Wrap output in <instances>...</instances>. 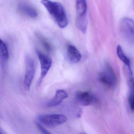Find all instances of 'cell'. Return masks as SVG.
<instances>
[{
    "label": "cell",
    "instance_id": "cell-1",
    "mask_svg": "<svg viewBox=\"0 0 134 134\" xmlns=\"http://www.w3.org/2000/svg\"><path fill=\"white\" fill-rule=\"evenodd\" d=\"M41 3L60 28L64 29L67 26L68 23L67 16L61 3L51 0H41Z\"/></svg>",
    "mask_w": 134,
    "mask_h": 134
},
{
    "label": "cell",
    "instance_id": "cell-2",
    "mask_svg": "<svg viewBox=\"0 0 134 134\" xmlns=\"http://www.w3.org/2000/svg\"><path fill=\"white\" fill-rule=\"evenodd\" d=\"M38 120L42 124L48 127H54L66 122L67 118L62 114H44L40 115Z\"/></svg>",
    "mask_w": 134,
    "mask_h": 134
},
{
    "label": "cell",
    "instance_id": "cell-3",
    "mask_svg": "<svg viewBox=\"0 0 134 134\" xmlns=\"http://www.w3.org/2000/svg\"><path fill=\"white\" fill-rule=\"evenodd\" d=\"M25 73L23 81V87L25 91L30 89L35 75V63L33 59L30 55L25 57Z\"/></svg>",
    "mask_w": 134,
    "mask_h": 134
},
{
    "label": "cell",
    "instance_id": "cell-4",
    "mask_svg": "<svg viewBox=\"0 0 134 134\" xmlns=\"http://www.w3.org/2000/svg\"><path fill=\"white\" fill-rule=\"evenodd\" d=\"M98 79L99 82L108 87H114L116 84V74L109 63L106 64L103 72L98 74Z\"/></svg>",
    "mask_w": 134,
    "mask_h": 134
},
{
    "label": "cell",
    "instance_id": "cell-5",
    "mask_svg": "<svg viewBox=\"0 0 134 134\" xmlns=\"http://www.w3.org/2000/svg\"><path fill=\"white\" fill-rule=\"evenodd\" d=\"M120 29L121 34L129 41H134V22L131 19L124 18L120 22Z\"/></svg>",
    "mask_w": 134,
    "mask_h": 134
},
{
    "label": "cell",
    "instance_id": "cell-6",
    "mask_svg": "<svg viewBox=\"0 0 134 134\" xmlns=\"http://www.w3.org/2000/svg\"><path fill=\"white\" fill-rule=\"evenodd\" d=\"M36 52L40 61L41 66L40 76L38 83L39 85L41 84L51 69L52 64V61L51 58L43 54L39 50H36Z\"/></svg>",
    "mask_w": 134,
    "mask_h": 134
},
{
    "label": "cell",
    "instance_id": "cell-7",
    "mask_svg": "<svg viewBox=\"0 0 134 134\" xmlns=\"http://www.w3.org/2000/svg\"><path fill=\"white\" fill-rule=\"evenodd\" d=\"M75 98L77 102L81 105L87 106L94 103L95 97L91 92L87 91H77L75 93Z\"/></svg>",
    "mask_w": 134,
    "mask_h": 134
},
{
    "label": "cell",
    "instance_id": "cell-8",
    "mask_svg": "<svg viewBox=\"0 0 134 134\" xmlns=\"http://www.w3.org/2000/svg\"><path fill=\"white\" fill-rule=\"evenodd\" d=\"M18 8L20 13L30 18L35 19L38 16L36 9L28 2L20 1L18 4Z\"/></svg>",
    "mask_w": 134,
    "mask_h": 134
},
{
    "label": "cell",
    "instance_id": "cell-9",
    "mask_svg": "<svg viewBox=\"0 0 134 134\" xmlns=\"http://www.w3.org/2000/svg\"><path fill=\"white\" fill-rule=\"evenodd\" d=\"M68 97L67 93L64 90L59 89L57 90L54 97L48 103V107H53L58 105Z\"/></svg>",
    "mask_w": 134,
    "mask_h": 134
},
{
    "label": "cell",
    "instance_id": "cell-10",
    "mask_svg": "<svg viewBox=\"0 0 134 134\" xmlns=\"http://www.w3.org/2000/svg\"><path fill=\"white\" fill-rule=\"evenodd\" d=\"M67 55L70 62L76 63L81 58V55L79 50L73 45H70L67 48Z\"/></svg>",
    "mask_w": 134,
    "mask_h": 134
},
{
    "label": "cell",
    "instance_id": "cell-11",
    "mask_svg": "<svg viewBox=\"0 0 134 134\" xmlns=\"http://www.w3.org/2000/svg\"><path fill=\"white\" fill-rule=\"evenodd\" d=\"M116 52L118 58L127 67L129 74H132L130 65V60L128 57L125 55L122 50V48L120 45H118L117 47Z\"/></svg>",
    "mask_w": 134,
    "mask_h": 134
},
{
    "label": "cell",
    "instance_id": "cell-12",
    "mask_svg": "<svg viewBox=\"0 0 134 134\" xmlns=\"http://www.w3.org/2000/svg\"><path fill=\"white\" fill-rule=\"evenodd\" d=\"M87 24L86 14L82 15H77L76 25L78 29L83 34H85L87 31Z\"/></svg>",
    "mask_w": 134,
    "mask_h": 134
},
{
    "label": "cell",
    "instance_id": "cell-13",
    "mask_svg": "<svg viewBox=\"0 0 134 134\" xmlns=\"http://www.w3.org/2000/svg\"><path fill=\"white\" fill-rule=\"evenodd\" d=\"M76 8L77 15L86 14L87 8L86 0H76Z\"/></svg>",
    "mask_w": 134,
    "mask_h": 134
},
{
    "label": "cell",
    "instance_id": "cell-14",
    "mask_svg": "<svg viewBox=\"0 0 134 134\" xmlns=\"http://www.w3.org/2000/svg\"><path fill=\"white\" fill-rule=\"evenodd\" d=\"M0 57L3 60H7L9 57L8 48L6 44L0 38Z\"/></svg>",
    "mask_w": 134,
    "mask_h": 134
},
{
    "label": "cell",
    "instance_id": "cell-15",
    "mask_svg": "<svg viewBox=\"0 0 134 134\" xmlns=\"http://www.w3.org/2000/svg\"><path fill=\"white\" fill-rule=\"evenodd\" d=\"M36 36L38 38L41 43L42 44L43 47L45 48V50L49 52H51L52 50L51 46L50 43L48 42L47 40L39 33L36 32Z\"/></svg>",
    "mask_w": 134,
    "mask_h": 134
},
{
    "label": "cell",
    "instance_id": "cell-16",
    "mask_svg": "<svg viewBox=\"0 0 134 134\" xmlns=\"http://www.w3.org/2000/svg\"><path fill=\"white\" fill-rule=\"evenodd\" d=\"M134 93L133 91L131 92L128 98L129 104V107L132 111H133L134 110Z\"/></svg>",
    "mask_w": 134,
    "mask_h": 134
},
{
    "label": "cell",
    "instance_id": "cell-17",
    "mask_svg": "<svg viewBox=\"0 0 134 134\" xmlns=\"http://www.w3.org/2000/svg\"><path fill=\"white\" fill-rule=\"evenodd\" d=\"M36 125L37 126V127L43 134H51V132L48 131L46 129L44 128L41 124L38 123H36Z\"/></svg>",
    "mask_w": 134,
    "mask_h": 134
},
{
    "label": "cell",
    "instance_id": "cell-18",
    "mask_svg": "<svg viewBox=\"0 0 134 134\" xmlns=\"http://www.w3.org/2000/svg\"><path fill=\"white\" fill-rule=\"evenodd\" d=\"M2 132L1 131V130H0V134H2Z\"/></svg>",
    "mask_w": 134,
    "mask_h": 134
}]
</instances>
